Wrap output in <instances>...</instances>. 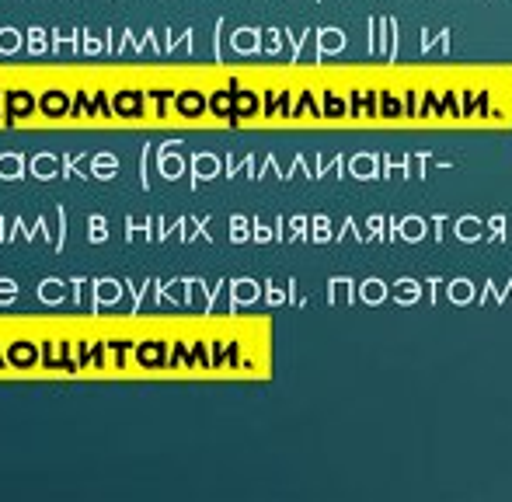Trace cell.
I'll use <instances>...</instances> for the list:
<instances>
[{"label": "cell", "instance_id": "cell-1", "mask_svg": "<svg viewBox=\"0 0 512 502\" xmlns=\"http://www.w3.org/2000/svg\"><path fill=\"white\" fill-rule=\"evenodd\" d=\"M42 109H46V112H53V116H60V112L67 109V98H63L60 91H53V95H46V98H42Z\"/></svg>", "mask_w": 512, "mask_h": 502}, {"label": "cell", "instance_id": "cell-2", "mask_svg": "<svg viewBox=\"0 0 512 502\" xmlns=\"http://www.w3.org/2000/svg\"><path fill=\"white\" fill-rule=\"evenodd\" d=\"M115 105H119L122 116H136V112H140V98L136 95H119V102Z\"/></svg>", "mask_w": 512, "mask_h": 502}, {"label": "cell", "instance_id": "cell-3", "mask_svg": "<svg viewBox=\"0 0 512 502\" xmlns=\"http://www.w3.org/2000/svg\"><path fill=\"white\" fill-rule=\"evenodd\" d=\"M11 109L25 116V112L32 109V98H28V95H14V98H11Z\"/></svg>", "mask_w": 512, "mask_h": 502}, {"label": "cell", "instance_id": "cell-4", "mask_svg": "<svg viewBox=\"0 0 512 502\" xmlns=\"http://www.w3.org/2000/svg\"><path fill=\"white\" fill-rule=\"evenodd\" d=\"M14 360H18V363H32V349L18 346V349H14Z\"/></svg>", "mask_w": 512, "mask_h": 502}]
</instances>
